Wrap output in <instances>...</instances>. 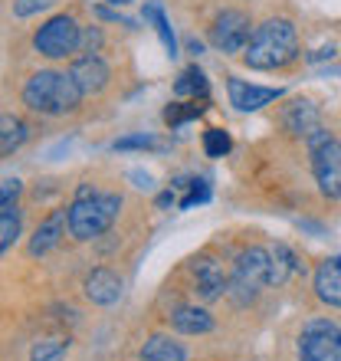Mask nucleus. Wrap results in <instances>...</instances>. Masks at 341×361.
I'll return each instance as SVG.
<instances>
[{
  "mask_svg": "<svg viewBox=\"0 0 341 361\" xmlns=\"http://www.w3.org/2000/svg\"><path fill=\"white\" fill-rule=\"evenodd\" d=\"M20 99L30 112L46 115V118H63V115H73L79 109L82 89L76 86L69 69H39L23 82Z\"/></svg>",
  "mask_w": 341,
  "mask_h": 361,
  "instance_id": "f257e3e1",
  "label": "nucleus"
},
{
  "mask_svg": "<svg viewBox=\"0 0 341 361\" xmlns=\"http://www.w3.org/2000/svg\"><path fill=\"white\" fill-rule=\"evenodd\" d=\"M295 56H299V30L285 17L263 20L253 30L249 47L243 49V63L249 69H263V73L285 69L289 63H295Z\"/></svg>",
  "mask_w": 341,
  "mask_h": 361,
  "instance_id": "f03ea898",
  "label": "nucleus"
},
{
  "mask_svg": "<svg viewBox=\"0 0 341 361\" xmlns=\"http://www.w3.org/2000/svg\"><path fill=\"white\" fill-rule=\"evenodd\" d=\"M122 210V197L112 190H99L92 184H82L69 204V237L73 240H95L115 224Z\"/></svg>",
  "mask_w": 341,
  "mask_h": 361,
  "instance_id": "7ed1b4c3",
  "label": "nucleus"
},
{
  "mask_svg": "<svg viewBox=\"0 0 341 361\" xmlns=\"http://www.w3.org/2000/svg\"><path fill=\"white\" fill-rule=\"evenodd\" d=\"M309 158H312L315 184L328 200L341 197V142L328 128H315L309 138Z\"/></svg>",
  "mask_w": 341,
  "mask_h": 361,
  "instance_id": "20e7f679",
  "label": "nucleus"
},
{
  "mask_svg": "<svg viewBox=\"0 0 341 361\" xmlns=\"http://www.w3.org/2000/svg\"><path fill=\"white\" fill-rule=\"evenodd\" d=\"M269 263H273V250L266 247H247L233 263V276H230V295L240 305L253 302L259 289L269 286Z\"/></svg>",
  "mask_w": 341,
  "mask_h": 361,
  "instance_id": "39448f33",
  "label": "nucleus"
},
{
  "mask_svg": "<svg viewBox=\"0 0 341 361\" xmlns=\"http://www.w3.org/2000/svg\"><path fill=\"white\" fill-rule=\"evenodd\" d=\"M79 39H82V27L76 23V17L56 13L33 33V49L46 59H69L79 53Z\"/></svg>",
  "mask_w": 341,
  "mask_h": 361,
  "instance_id": "423d86ee",
  "label": "nucleus"
},
{
  "mask_svg": "<svg viewBox=\"0 0 341 361\" xmlns=\"http://www.w3.org/2000/svg\"><path fill=\"white\" fill-rule=\"evenodd\" d=\"M295 348L299 361H341V329L332 319H309Z\"/></svg>",
  "mask_w": 341,
  "mask_h": 361,
  "instance_id": "0eeeda50",
  "label": "nucleus"
},
{
  "mask_svg": "<svg viewBox=\"0 0 341 361\" xmlns=\"http://www.w3.org/2000/svg\"><path fill=\"white\" fill-rule=\"evenodd\" d=\"M253 23H249V13L237 7L220 10L213 23H210V43L220 49V53H243L249 47V37H253Z\"/></svg>",
  "mask_w": 341,
  "mask_h": 361,
  "instance_id": "6e6552de",
  "label": "nucleus"
},
{
  "mask_svg": "<svg viewBox=\"0 0 341 361\" xmlns=\"http://www.w3.org/2000/svg\"><path fill=\"white\" fill-rule=\"evenodd\" d=\"M190 293L200 302H217L223 293H230V276L217 257H197L190 259Z\"/></svg>",
  "mask_w": 341,
  "mask_h": 361,
  "instance_id": "1a4fd4ad",
  "label": "nucleus"
},
{
  "mask_svg": "<svg viewBox=\"0 0 341 361\" xmlns=\"http://www.w3.org/2000/svg\"><path fill=\"white\" fill-rule=\"evenodd\" d=\"M73 79H76V86L82 89V95H102L112 82V69L105 63L102 56H79L73 59V66H69Z\"/></svg>",
  "mask_w": 341,
  "mask_h": 361,
  "instance_id": "9d476101",
  "label": "nucleus"
},
{
  "mask_svg": "<svg viewBox=\"0 0 341 361\" xmlns=\"http://www.w3.org/2000/svg\"><path fill=\"white\" fill-rule=\"evenodd\" d=\"M312 289L322 305L341 309V257H325L312 276Z\"/></svg>",
  "mask_w": 341,
  "mask_h": 361,
  "instance_id": "9b49d317",
  "label": "nucleus"
},
{
  "mask_svg": "<svg viewBox=\"0 0 341 361\" xmlns=\"http://www.w3.org/2000/svg\"><path fill=\"white\" fill-rule=\"evenodd\" d=\"M279 125H283L289 135L309 138L315 128H322V115H318V109H315L312 102H305V99H295V102L283 105V112H279Z\"/></svg>",
  "mask_w": 341,
  "mask_h": 361,
  "instance_id": "f8f14e48",
  "label": "nucleus"
},
{
  "mask_svg": "<svg viewBox=\"0 0 341 361\" xmlns=\"http://www.w3.org/2000/svg\"><path fill=\"white\" fill-rule=\"evenodd\" d=\"M66 227H69V207L49 210V217L43 220V224L33 230V237H30V257H46L49 250H56Z\"/></svg>",
  "mask_w": 341,
  "mask_h": 361,
  "instance_id": "ddd939ff",
  "label": "nucleus"
},
{
  "mask_svg": "<svg viewBox=\"0 0 341 361\" xmlns=\"http://www.w3.org/2000/svg\"><path fill=\"white\" fill-rule=\"evenodd\" d=\"M82 289H85V299L95 305H115L122 299V279L108 267H95L92 273L85 276Z\"/></svg>",
  "mask_w": 341,
  "mask_h": 361,
  "instance_id": "4468645a",
  "label": "nucleus"
},
{
  "mask_svg": "<svg viewBox=\"0 0 341 361\" xmlns=\"http://www.w3.org/2000/svg\"><path fill=\"white\" fill-rule=\"evenodd\" d=\"M227 92H230V105L240 109V112H256V109H263V105L275 102L279 99V89H266V86H249L243 79L230 76L227 79Z\"/></svg>",
  "mask_w": 341,
  "mask_h": 361,
  "instance_id": "2eb2a0df",
  "label": "nucleus"
},
{
  "mask_svg": "<svg viewBox=\"0 0 341 361\" xmlns=\"http://www.w3.org/2000/svg\"><path fill=\"white\" fill-rule=\"evenodd\" d=\"M168 322L174 332L180 335H207L213 332V315L207 309H200V305H178V309H170Z\"/></svg>",
  "mask_w": 341,
  "mask_h": 361,
  "instance_id": "dca6fc26",
  "label": "nucleus"
},
{
  "mask_svg": "<svg viewBox=\"0 0 341 361\" xmlns=\"http://www.w3.org/2000/svg\"><path fill=\"white\" fill-rule=\"evenodd\" d=\"M142 361H187V352L170 335H151L142 345Z\"/></svg>",
  "mask_w": 341,
  "mask_h": 361,
  "instance_id": "f3484780",
  "label": "nucleus"
},
{
  "mask_svg": "<svg viewBox=\"0 0 341 361\" xmlns=\"http://www.w3.org/2000/svg\"><path fill=\"white\" fill-rule=\"evenodd\" d=\"M27 135H30V128L20 115H10V112L0 115V152H4V158H10V154L17 152L20 145L27 142Z\"/></svg>",
  "mask_w": 341,
  "mask_h": 361,
  "instance_id": "a211bd4d",
  "label": "nucleus"
},
{
  "mask_svg": "<svg viewBox=\"0 0 341 361\" xmlns=\"http://www.w3.org/2000/svg\"><path fill=\"white\" fill-rule=\"evenodd\" d=\"M299 269V259L285 243H275L273 250V263H269V286H283L289 276Z\"/></svg>",
  "mask_w": 341,
  "mask_h": 361,
  "instance_id": "6ab92c4d",
  "label": "nucleus"
},
{
  "mask_svg": "<svg viewBox=\"0 0 341 361\" xmlns=\"http://www.w3.org/2000/svg\"><path fill=\"white\" fill-rule=\"evenodd\" d=\"M20 233V210L17 204H0V250L10 253V247L17 243Z\"/></svg>",
  "mask_w": 341,
  "mask_h": 361,
  "instance_id": "aec40b11",
  "label": "nucleus"
},
{
  "mask_svg": "<svg viewBox=\"0 0 341 361\" xmlns=\"http://www.w3.org/2000/svg\"><path fill=\"white\" fill-rule=\"evenodd\" d=\"M144 17L154 23V33L161 37L164 49H168L170 56H178V39H174V30H170V20L164 17V10L158 7V4H148V7H144Z\"/></svg>",
  "mask_w": 341,
  "mask_h": 361,
  "instance_id": "412c9836",
  "label": "nucleus"
},
{
  "mask_svg": "<svg viewBox=\"0 0 341 361\" xmlns=\"http://www.w3.org/2000/svg\"><path fill=\"white\" fill-rule=\"evenodd\" d=\"M69 352V338L63 335H53V338H39L30 348V361H59Z\"/></svg>",
  "mask_w": 341,
  "mask_h": 361,
  "instance_id": "4be33fe9",
  "label": "nucleus"
},
{
  "mask_svg": "<svg viewBox=\"0 0 341 361\" xmlns=\"http://www.w3.org/2000/svg\"><path fill=\"white\" fill-rule=\"evenodd\" d=\"M174 92L178 95H194V99H207V79H204V73H200L197 66L184 69L178 76V82H174Z\"/></svg>",
  "mask_w": 341,
  "mask_h": 361,
  "instance_id": "5701e85b",
  "label": "nucleus"
},
{
  "mask_svg": "<svg viewBox=\"0 0 341 361\" xmlns=\"http://www.w3.org/2000/svg\"><path fill=\"white\" fill-rule=\"evenodd\" d=\"M204 115V105L194 99V102H170L168 109H164V122L174 128V125H184L190 122V118H200Z\"/></svg>",
  "mask_w": 341,
  "mask_h": 361,
  "instance_id": "b1692460",
  "label": "nucleus"
},
{
  "mask_svg": "<svg viewBox=\"0 0 341 361\" xmlns=\"http://www.w3.org/2000/svg\"><path fill=\"white\" fill-rule=\"evenodd\" d=\"M230 148H233L230 132H223V128H207L204 132V152H207V158H223Z\"/></svg>",
  "mask_w": 341,
  "mask_h": 361,
  "instance_id": "393cba45",
  "label": "nucleus"
},
{
  "mask_svg": "<svg viewBox=\"0 0 341 361\" xmlns=\"http://www.w3.org/2000/svg\"><path fill=\"white\" fill-rule=\"evenodd\" d=\"M102 43H105L102 30L82 27V39H79V53H82V56H99V53H102Z\"/></svg>",
  "mask_w": 341,
  "mask_h": 361,
  "instance_id": "a878e982",
  "label": "nucleus"
},
{
  "mask_svg": "<svg viewBox=\"0 0 341 361\" xmlns=\"http://www.w3.org/2000/svg\"><path fill=\"white\" fill-rule=\"evenodd\" d=\"M132 148H158V142L151 135H128V138L115 142V152H132Z\"/></svg>",
  "mask_w": 341,
  "mask_h": 361,
  "instance_id": "bb28decb",
  "label": "nucleus"
},
{
  "mask_svg": "<svg viewBox=\"0 0 341 361\" xmlns=\"http://www.w3.org/2000/svg\"><path fill=\"white\" fill-rule=\"evenodd\" d=\"M53 4H56V0H13V13H17V17H33V13L53 7Z\"/></svg>",
  "mask_w": 341,
  "mask_h": 361,
  "instance_id": "cd10ccee",
  "label": "nucleus"
},
{
  "mask_svg": "<svg viewBox=\"0 0 341 361\" xmlns=\"http://www.w3.org/2000/svg\"><path fill=\"white\" fill-rule=\"evenodd\" d=\"M207 194H210V188L204 184V180H190V190H187V197L180 200V207L184 210L194 207V204H200V200H207Z\"/></svg>",
  "mask_w": 341,
  "mask_h": 361,
  "instance_id": "c85d7f7f",
  "label": "nucleus"
},
{
  "mask_svg": "<svg viewBox=\"0 0 341 361\" xmlns=\"http://www.w3.org/2000/svg\"><path fill=\"white\" fill-rule=\"evenodd\" d=\"M20 194V180L17 178H4V188H0V204H13Z\"/></svg>",
  "mask_w": 341,
  "mask_h": 361,
  "instance_id": "c756f323",
  "label": "nucleus"
},
{
  "mask_svg": "<svg viewBox=\"0 0 341 361\" xmlns=\"http://www.w3.org/2000/svg\"><path fill=\"white\" fill-rule=\"evenodd\" d=\"M108 4H115V7H118V4H132V0H108Z\"/></svg>",
  "mask_w": 341,
  "mask_h": 361,
  "instance_id": "7c9ffc66",
  "label": "nucleus"
}]
</instances>
